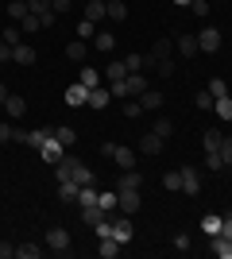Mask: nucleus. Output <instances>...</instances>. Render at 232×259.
<instances>
[{
	"mask_svg": "<svg viewBox=\"0 0 232 259\" xmlns=\"http://www.w3.org/2000/svg\"><path fill=\"white\" fill-rule=\"evenodd\" d=\"M23 31H43V20L39 16H23Z\"/></svg>",
	"mask_w": 232,
	"mask_h": 259,
	"instance_id": "obj_47",
	"label": "nucleus"
},
{
	"mask_svg": "<svg viewBox=\"0 0 232 259\" xmlns=\"http://www.w3.org/2000/svg\"><path fill=\"white\" fill-rule=\"evenodd\" d=\"M101 155H105V159H112L120 170H132V166H135V151H132V147H124V143H105V147H101Z\"/></svg>",
	"mask_w": 232,
	"mask_h": 259,
	"instance_id": "obj_2",
	"label": "nucleus"
},
{
	"mask_svg": "<svg viewBox=\"0 0 232 259\" xmlns=\"http://www.w3.org/2000/svg\"><path fill=\"white\" fill-rule=\"evenodd\" d=\"M163 136H155V132H144V140H140V151L144 155H163Z\"/></svg>",
	"mask_w": 232,
	"mask_h": 259,
	"instance_id": "obj_10",
	"label": "nucleus"
},
{
	"mask_svg": "<svg viewBox=\"0 0 232 259\" xmlns=\"http://www.w3.org/2000/svg\"><path fill=\"white\" fill-rule=\"evenodd\" d=\"M66 58L81 62V58H85V39H77V43H70V47H66Z\"/></svg>",
	"mask_w": 232,
	"mask_h": 259,
	"instance_id": "obj_36",
	"label": "nucleus"
},
{
	"mask_svg": "<svg viewBox=\"0 0 232 259\" xmlns=\"http://www.w3.org/2000/svg\"><path fill=\"white\" fill-rule=\"evenodd\" d=\"M163 186H166V190H182V170H166L163 174Z\"/></svg>",
	"mask_w": 232,
	"mask_h": 259,
	"instance_id": "obj_37",
	"label": "nucleus"
},
{
	"mask_svg": "<svg viewBox=\"0 0 232 259\" xmlns=\"http://www.w3.org/2000/svg\"><path fill=\"white\" fill-rule=\"evenodd\" d=\"M93 232H97V240H109V236H112V221H109V217H105V221H97V225H93Z\"/></svg>",
	"mask_w": 232,
	"mask_h": 259,
	"instance_id": "obj_41",
	"label": "nucleus"
},
{
	"mask_svg": "<svg viewBox=\"0 0 232 259\" xmlns=\"http://www.w3.org/2000/svg\"><path fill=\"white\" fill-rule=\"evenodd\" d=\"M4 101H8V89H4V85H0V108H4Z\"/></svg>",
	"mask_w": 232,
	"mask_h": 259,
	"instance_id": "obj_56",
	"label": "nucleus"
},
{
	"mask_svg": "<svg viewBox=\"0 0 232 259\" xmlns=\"http://www.w3.org/2000/svg\"><path fill=\"white\" fill-rule=\"evenodd\" d=\"M47 136H51V128H35V132H27V147H35V151H39Z\"/></svg>",
	"mask_w": 232,
	"mask_h": 259,
	"instance_id": "obj_30",
	"label": "nucleus"
},
{
	"mask_svg": "<svg viewBox=\"0 0 232 259\" xmlns=\"http://www.w3.org/2000/svg\"><path fill=\"white\" fill-rule=\"evenodd\" d=\"M77 81H81L85 89H93V85H101V74L93 70V66H81V77H77Z\"/></svg>",
	"mask_w": 232,
	"mask_h": 259,
	"instance_id": "obj_27",
	"label": "nucleus"
},
{
	"mask_svg": "<svg viewBox=\"0 0 232 259\" xmlns=\"http://www.w3.org/2000/svg\"><path fill=\"white\" fill-rule=\"evenodd\" d=\"M39 54H35V47H27V43H16L12 47V62H20V66H31Z\"/></svg>",
	"mask_w": 232,
	"mask_h": 259,
	"instance_id": "obj_11",
	"label": "nucleus"
},
{
	"mask_svg": "<svg viewBox=\"0 0 232 259\" xmlns=\"http://www.w3.org/2000/svg\"><path fill=\"white\" fill-rule=\"evenodd\" d=\"M213 112H217L221 120H232V93L228 97H213Z\"/></svg>",
	"mask_w": 232,
	"mask_h": 259,
	"instance_id": "obj_20",
	"label": "nucleus"
},
{
	"mask_svg": "<svg viewBox=\"0 0 232 259\" xmlns=\"http://www.w3.org/2000/svg\"><path fill=\"white\" fill-rule=\"evenodd\" d=\"M8 16H12V20H23V16H31V12H27V0H12V4H8Z\"/></svg>",
	"mask_w": 232,
	"mask_h": 259,
	"instance_id": "obj_35",
	"label": "nucleus"
},
{
	"mask_svg": "<svg viewBox=\"0 0 232 259\" xmlns=\"http://www.w3.org/2000/svg\"><path fill=\"white\" fill-rule=\"evenodd\" d=\"M27 12H31V16H47V12H51V0H27Z\"/></svg>",
	"mask_w": 232,
	"mask_h": 259,
	"instance_id": "obj_40",
	"label": "nucleus"
},
{
	"mask_svg": "<svg viewBox=\"0 0 232 259\" xmlns=\"http://www.w3.org/2000/svg\"><path fill=\"white\" fill-rule=\"evenodd\" d=\"M55 136H58V143H62L66 151L77 143V132H74V128H66V124H58V128H55Z\"/></svg>",
	"mask_w": 232,
	"mask_h": 259,
	"instance_id": "obj_21",
	"label": "nucleus"
},
{
	"mask_svg": "<svg viewBox=\"0 0 232 259\" xmlns=\"http://www.w3.org/2000/svg\"><path fill=\"white\" fill-rule=\"evenodd\" d=\"M201 47H198V35H178V54L182 58H194Z\"/></svg>",
	"mask_w": 232,
	"mask_h": 259,
	"instance_id": "obj_16",
	"label": "nucleus"
},
{
	"mask_svg": "<svg viewBox=\"0 0 232 259\" xmlns=\"http://www.w3.org/2000/svg\"><path fill=\"white\" fill-rule=\"evenodd\" d=\"M70 4H74V0H51V12L62 16V12H70Z\"/></svg>",
	"mask_w": 232,
	"mask_h": 259,
	"instance_id": "obj_51",
	"label": "nucleus"
},
{
	"mask_svg": "<svg viewBox=\"0 0 232 259\" xmlns=\"http://www.w3.org/2000/svg\"><path fill=\"white\" fill-rule=\"evenodd\" d=\"M209 93H213V97H228V81H224V77H213V81H209Z\"/></svg>",
	"mask_w": 232,
	"mask_h": 259,
	"instance_id": "obj_39",
	"label": "nucleus"
},
{
	"mask_svg": "<svg viewBox=\"0 0 232 259\" xmlns=\"http://www.w3.org/2000/svg\"><path fill=\"white\" fill-rule=\"evenodd\" d=\"M174 248L178 251H190V236H186V232H178V236H174Z\"/></svg>",
	"mask_w": 232,
	"mask_h": 259,
	"instance_id": "obj_53",
	"label": "nucleus"
},
{
	"mask_svg": "<svg viewBox=\"0 0 232 259\" xmlns=\"http://www.w3.org/2000/svg\"><path fill=\"white\" fill-rule=\"evenodd\" d=\"M85 20H93V23L105 20V0H89L85 4Z\"/></svg>",
	"mask_w": 232,
	"mask_h": 259,
	"instance_id": "obj_25",
	"label": "nucleus"
},
{
	"mask_svg": "<svg viewBox=\"0 0 232 259\" xmlns=\"http://www.w3.org/2000/svg\"><path fill=\"white\" fill-rule=\"evenodd\" d=\"M144 66H151L144 54H128V58H124V70H128V74H144Z\"/></svg>",
	"mask_w": 232,
	"mask_h": 259,
	"instance_id": "obj_22",
	"label": "nucleus"
},
{
	"mask_svg": "<svg viewBox=\"0 0 232 259\" xmlns=\"http://www.w3.org/2000/svg\"><path fill=\"white\" fill-rule=\"evenodd\" d=\"M105 16H109L112 23L128 20V8H124V0H105Z\"/></svg>",
	"mask_w": 232,
	"mask_h": 259,
	"instance_id": "obj_17",
	"label": "nucleus"
},
{
	"mask_svg": "<svg viewBox=\"0 0 232 259\" xmlns=\"http://www.w3.org/2000/svg\"><path fill=\"white\" fill-rule=\"evenodd\" d=\"M109 101H112V89H105V85H93V89H89V97H85V105L101 112V108H109Z\"/></svg>",
	"mask_w": 232,
	"mask_h": 259,
	"instance_id": "obj_9",
	"label": "nucleus"
},
{
	"mask_svg": "<svg viewBox=\"0 0 232 259\" xmlns=\"http://www.w3.org/2000/svg\"><path fill=\"white\" fill-rule=\"evenodd\" d=\"M39 159H43V162H51V166L66 159V147L58 143V136H55V132H51V136L43 140V147H39Z\"/></svg>",
	"mask_w": 232,
	"mask_h": 259,
	"instance_id": "obj_4",
	"label": "nucleus"
},
{
	"mask_svg": "<svg viewBox=\"0 0 232 259\" xmlns=\"http://www.w3.org/2000/svg\"><path fill=\"white\" fill-rule=\"evenodd\" d=\"M97 205L105 209V213H112V209H116V194H109V190H97Z\"/></svg>",
	"mask_w": 232,
	"mask_h": 259,
	"instance_id": "obj_33",
	"label": "nucleus"
},
{
	"mask_svg": "<svg viewBox=\"0 0 232 259\" xmlns=\"http://www.w3.org/2000/svg\"><path fill=\"white\" fill-rule=\"evenodd\" d=\"M4 112H8L12 120H20L23 112H27V101H23V97H16V93H8V101H4Z\"/></svg>",
	"mask_w": 232,
	"mask_h": 259,
	"instance_id": "obj_14",
	"label": "nucleus"
},
{
	"mask_svg": "<svg viewBox=\"0 0 232 259\" xmlns=\"http://www.w3.org/2000/svg\"><path fill=\"white\" fill-rule=\"evenodd\" d=\"M77 35H81V39H93V35H97V23L81 16V23H77Z\"/></svg>",
	"mask_w": 232,
	"mask_h": 259,
	"instance_id": "obj_38",
	"label": "nucleus"
},
{
	"mask_svg": "<svg viewBox=\"0 0 232 259\" xmlns=\"http://www.w3.org/2000/svg\"><path fill=\"white\" fill-rule=\"evenodd\" d=\"M221 159L224 166H232V140H221Z\"/></svg>",
	"mask_w": 232,
	"mask_h": 259,
	"instance_id": "obj_49",
	"label": "nucleus"
},
{
	"mask_svg": "<svg viewBox=\"0 0 232 259\" xmlns=\"http://www.w3.org/2000/svg\"><path fill=\"white\" fill-rule=\"evenodd\" d=\"M221 140H224L221 132H217V128H209L205 136H201V147H205V151H221Z\"/></svg>",
	"mask_w": 232,
	"mask_h": 259,
	"instance_id": "obj_23",
	"label": "nucleus"
},
{
	"mask_svg": "<svg viewBox=\"0 0 232 259\" xmlns=\"http://www.w3.org/2000/svg\"><path fill=\"white\" fill-rule=\"evenodd\" d=\"M174 4H178V8H190V4H194V0H174Z\"/></svg>",
	"mask_w": 232,
	"mask_h": 259,
	"instance_id": "obj_57",
	"label": "nucleus"
},
{
	"mask_svg": "<svg viewBox=\"0 0 232 259\" xmlns=\"http://www.w3.org/2000/svg\"><path fill=\"white\" fill-rule=\"evenodd\" d=\"M39 255H43L39 244H20V248H16V259H39Z\"/></svg>",
	"mask_w": 232,
	"mask_h": 259,
	"instance_id": "obj_29",
	"label": "nucleus"
},
{
	"mask_svg": "<svg viewBox=\"0 0 232 259\" xmlns=\"http://www.w3.org/2000/svg\"><path fill=\"white\" fill-rule=\"evenodd\" d=\"M155 70H159L163 77H170V74H174V62H170V58H163V62H155Z\"/></svg>",
	"mask_w": 232,
	"mask_h": 259,
	"instance_id": "obj_50",
	"label": "nucleus"
},
{
	"mask_svg": "<svg viewBox=\"0 0 232 259\" xmlns=\"http://www.w3.org/2000/svg\"><path fill=\"white\" fill-rule=\"evenodd\" d=\"M182 194H201V170L198 166H182Z\"/></svg>",
	"mask_w": 232,
	"mask_h": 259,
	"instance_id": "obj_7",
	"label": "nucleus"
},
{
	"mask_svg": "<svg viewBox=\"0 0 232 259\" xmlns=\"http://www.w3.org/2000/svg\"><path fill=\"white\" fill-rule=\"evenodd\" d=\"M112 43H116L112 31H97V35H93V47H97V51H112Z\"/></svg>",
	"mask_w": 232,
	"mask_h": 259,
	"instance_id": "obj_34",
	"label": "nucleus"
},
{
	"mask_svg": "<svg viewBox=\"0 0 232 259\" xmlns=\"http://www.w3.org/2000/svg\"><path fill=\"white\" fill-rule=\"evenodd\" d=\"M209 240H213V251H217L221 259H232V240H228V236H221V232H217V236H209Z\"/></svg>",
	"mask_w": 232,
	"mask_h": 259,
	"instance_id": "obj_19",
	"label": "nucleus"
},
{
	"mask_svg": "<svg viewBox=\"0 0 232 259\" xmlns=\"http://www.w3.org/2000/svg\"><path fill=\"white\" fill-rule=\"evenodd\" d=\"M77 190H81V186H74V182H58V197H62V201H77Z\"/></svg>",
	"mask_w": 232,
	"mask_h": 259,
	"instance_id": "obj_32",
	"label": "nucleus"
},
{
	"mask_svg": "<svg viewBox=\"0 0 232 259\" xmlns=\"http://www.w3.org/2000/svg\"><path fill=\"white\" fill-rule=\"evenodd\" d=\"M221 236L232 240V213H221Z\"/></svg>",
	"mask_w": 232,
	"mask_h": 259,
	"instance_id": "obj_48",
	"label": "nucleus"
},
{
	"mask_svg": "<svg viewBox=\"0 0 232 259\" xmlns=\"http://www.w3.org/2000/svg\"><path fill=\"white\" fill-rule=\"evenodd\" d=\"M140 186H144V178H140V170H124L120 178H116V190H140Z\"/></svg>",
	"mask_w": 232,
	"mask_h": 259,
	"instance_id": "obj_13",
	"label": "nucleus"
},
{
	"mask_svg": "<svg viewBox=\"0 0 232 259\" xmlns=\"http://www.w3.org/2000/svg\"><path fill=\"white\" fill-rule=\"evenodd\" d=\"M205 162H209V170L217 174V170H224V159H221V151H205Z\"/></svg>",
	"mask_w": 232,
	"mask_h": 259,
	"instance_id": "obj_42",
	"label": "nucleus"
},
{
	"mask_svg": "<svg viewBox=\"0 0 232 259\" xmlns=\"http://www.w3.org/2000/svg\"><path fill=\"white\" fill-rule=\"evenodd\" d=\"M47 248L55 251V255H70V232L62 225H51L47 228Z\"/></svg>",
	"mask_w": 232,
	"mask_h": 259,
	"instance_id": "obj_3",
	"label": "nucleus"
},
{
	"mask_svg": "<svg viewBox=\"0 0 232 259\" xmlns=\"http://www.w3.org/2000/svg\"><path fill=\"white\" fill-rule=\"evenodd\" d=\"M201 232H205V236H217V232H221V217L205 213V217H201Z\"/></svg>",
	"mask_w": 232,
	"mask_h": 259,
	"instance_id": "obj_26",
	"label": "nucleus"
},
{
	"mask_svg": "<svg viewBox=\"0 0 232 259\" xmlns=\"http://www.w3.org/2000/svg\"><path fill=\"white\" fill-rule=\"evenodd\" d=\"M194 105L209 112V108H213V93H209V89H205V93H198V97H194Z\"/></svg>",
	"mask_w": 232,
	"mask_h": 259,
	"instance_id": "obj_46",
	"label": "nucleus"
},
{
	"mask_svg": "<svg viewBox=\"0 0 232 259\" xmlns=\"http://www.w3.org/2000/svg\"><path fill=\"white\" fill-rule=\"evenodd\" d=\"M163 58H170V39H159L151 51V62H163Z\"/></svg>",
	"mask_w": 232,
	"mask_h": 259,
	"instance_id": "obj_31",
	"label": "nucleus"
},
{
	"mask_svg": "<svg viewBox=\"0 0 232 259\" xmlns=\"http://www.w3.org/2000/svg\"><path fill=\"white\" fill-rule=\"evenodd\" d=\"M163 93H155V89H144L140 93V105H144V112H155V108H163Z\"/></svg>",
	"mask_w": 232,
	"mask_h": 259,
	"instance_id": "obj_15",
	"label": "nucleus"
},
{
	"mask_svg": "<svg viewBox=\"0 0 232 259\" xmlns=\"http://www.w3.org/2000/svg\"><path fill=\"white\" fill-rule=\"evenodd\" d=\"M12 140V124H0V143H8Z\"/></svg>",
	"mask_w": 232,
	"mask_h": 259,
	"instance_id": "obj_55",
	"label": "nucleus"
},
{
	"mask_svg": "<svg viewBox=\"0 0 232 259\" xmlns=\"http://www.w3.org/2000/svg\"><path fill=\"white\" fill-rule=\"evenodd\" d=\"M124 116H128V120L144 116V105H140V101H124Z\"/></svg>",
	"mask_w": 232,
	"mask_h": 259,
	"instance_id": "obj_44",
	"label": "nucleus"
},
{
	"mask_svg": "<svg viewBox=\"0 0 232 259\" xmlns=\"http://www.w3.org/2000/svg\"><path fill=\"white\" fill-rule=\"evenodd\" d=\"M190 12H194L198 20H205V16H209V0H194V4H190Z\"/></svg>",
	"mask_w": 232,
	"mask_h": 259,
	"instance_id": "obj_45",
	"label": "nucleus"
},
{
	"mask_svg": "<svg viewBox=\"0 0 232 259\" xmlns=\"http://www.w3.org/2000/svg\"><path fill=\"white\" fill-rule=\"evenodd\" d=\"M105 77H109V85H116V81H124V77H128V70H124V62H112L109 70H105Z\"/></svg>",
	"mask_w": 232,
	"mask_h": 259,
	"instance_id": "obj_28",
	"label": "nucleus"
},
{
	"mask_svg": "<svg viewBox=\"0 0 232 259\" xmlns=\"http://www.w3.org/2000/svg\"><path fill=\"white\" fill-rule=\"evenodd\" d=\"M109 221H112V240H120V244H128V240H132V232H135L132 217L124 213V217H109Z\"/></svg>",
	"mask_w": 232,
	"mask_h": 259,
	"instance_id": "obj_5",
	"label": "nucleus"
},
{
	"mask_svg": "<svg viewBox=\"0 0 232 259\" xmlns=\"http://www.w3.org/2000/svg\"><path fill=\"white\" fill-rule=\"evenodd\" d=\"M116 209L120 213H140V190H116Z\"/></svg>",
	"mask_w": 232,
	"mask_h": 259,
	"instance_id": "obj_6",
	"label": "nucleus"
},
{
	"mask_svg": "<svg viewBox=\"0 0 232 259\" xmlns=\"http://www.w3.org/2000/svg\"><path fill=\"white\" fill-rule=\"evenodd\" d=\"M0 43L16 47V43H20V27H4V31H0Z\"/></svg>",
	"mask_w": 232,
	"mask_h": 259,
	"instance_id": "obj_43",
	"label": "nucleus"
},
{
	"mask_svg": "<svg viewBox=\"0 0 232 259\" xmlns=\"http://www.w3.org/2000/svg\"><path fill=\"white\" fill-rule=\"evenodd\" d=\"M0 259H16V244H8V240H4V244H0Z\"/></svg>",
	"mask_w": 232,
	"mask_h": 259,
	"instance_id": "obj_52",
	"label": "nucleus"
},
{
	"mask_svg": "<svg viewBox=\"0 0 232 259\" xmlns=\"http://www.w3.org/2000/svg\"><path fill=\"white\" fill-rule=\"evenodd\" d=\"M85 97H89V89L81 85V81H74V85L66 89V105L70 108H81V105H85Z\"/></svg>",
	"mask_w": 232,
	"mask_h": 259,
	"instance_id": "obj_12",
	"label": "nucleus"
},
{
	"mask_svg": "<svg viewBox=\"0 0 232 259\" xmlns=\"http://www.w3.org/2000/svg\"><path fill=\"white\" fill-rule=\"evenodd\" d=\"M97 251H101V259H116L120 255V240H97Z\"/></svg>",
	"mask_w": 232,
	"mask_h": 259,
	"instance_id": "obj_18",
	"label": "nucleus"
},
{
	"mask_svg": "<svg viewBox=\"0 0 232 259\" xmlns=\"http://www.w3.org/2000/svg\"><path fill=\"white\" fill-rule=\"evenodd\" d=\"M55 178L58 182H74V186H93L97 182V174L89 170L81 159H74V155H66L62 162H55Z\"/></svg>",
	"mask_w": 232,
	"mask_h": 259,
	"instance_id": "obj_1",
	"label": "nucleus"
},
{
	"mask_svg": "<svg viewBox=\"0 0 232 259\" xmlns=\"http://www.w3.org/2000/svg\"><path fill=\"white\" fill-rule=\"evenodd\" d=\"M198 47H201L205 54L221 51V31H217V27H201V31H198Z\"/></svg>",
	"mask_w": 232,
	"mask_h": 259,
	"instance_id": "obj_8",
	"label": "nucleus"
},
{
	"mask_svg": "<svg viewBox=\"0 0 232 259\" xmlns=\"http://www.w3.org/2000/svg\"><path fill=\"white\" fill-rule=\"evenodd\" d=\"M151 132H155V136H163V140H170V136H174V120L159 116V120H155V124H151Z\"/></svg>",
	"mask_w": 232,
	"mask_h": 259,
	"instance_id": "obj_24",
	"label": "nucleus"
},
{
	"mask_svg": "<svg viewBox=\"0 0 232 259\" xmlns=\"http://www.w3.org/2000/svg\"><path fill=\"white\" fill-rule=\"evenodd\" d=\"M0 62H12V47L8 43H0Z\"/></svg>",
	"mask_w": 232,
	"mask_h": 259,
	"instance_id": "obj_54",
	"label": "nucleus"
}]
</instances>
